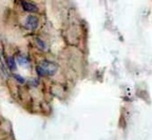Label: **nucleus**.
I'll return each mask as SVG.
<instances>
[{
	"instance_id": "39448f33",
	"label": "nucleus",
	"mask_w": 152,
	"mask_h": 140,
	"mask_svg": "<svg viewBox=\"0 0 152 140\" xmlns=\"http://www.w3.org/2000/svg\"><path fill=\"white\" fill-rule=\"evenodd\" d=\"M13 76H14V78H15V79H17V80H18V81H19V82H24V79H23V78H21V77H20L19 75H16V74H14V75H13Z\"/></svg>"
},
{
	"instance_id": "20e7f679",
	"label": "nucleus",
	"mask_w": 152,
	"mask_h": 140,
	"mask_svg": "<svg viewBox=\"0 0 152 140\" xmlns=\"http://www.w3.org/2000/svg\"><path fill=\"white\" fill-rule=\"evenodd\" d=\"M7 66L10 68V70H15L16 69V61H15V59L13 57H7Z\"/></svg>"
},
{
	"instance_id": "f257e3e1",
	"label": "nucleus",
	"mask_w": 152,
	"mask_h": 140,
	"mask_svg": "<svg viewBox=\"0 0 152 140\" xmlns=\"http://www.w3.org/2000/svg\"><path fill=\"white\" fill-rule=\"evenodd\" d=\"M39 76H52L57 71V65L50 61H44L40 65L36 68Z\"/></svg>"
},
{
	"instance_id": "7ed1b4c3",
	"label": "nucleus",
	"mask_w": 152,
	"mask_h": 140,
	"mask_svg": "<svg viewBox=\"0 0 152 140\" xmlns=\"http://www.w3.org/2000/svg\"><path fill=\"white\" fill-rule=\"evenodd\" d=\"M21 5L23 7L24 11H27V12H31V13H35L38 11V7L36 6L35 4L31 2H27V1H22L21 2Z\"/></svg>"
},
{
	"instance_id": "f03ea898",
	"label": "nucleus",
	"mask_w": 152,
	"mask_h": 140,
	"mask_svg": "<svg viewBox=\"0 0 152 140\" xmlns=\"http://www.w3.org/2000/svg\"><path fill=\"white\" fill-rule=\"evenodd\" d=\"M25 25L30 30H35L38 27V18L35 16H29L25 20Z\"/></svg>"
},
{
	"instance_id": "0eeeda50",
	"label": "nucleus",
	"mask_w": 152,
	"mask_h": 140,
	"mask_svg": "<svg viewBox=\"0 0 152 140\" xmlns=\"http://www.w3.org/2000/svg\"><path fill=\"white\" fill-rule=\"evenodd\" d=\"M37 42H38V44L41 46V48H44V44L42 43V41H41L40 39H37Z\"/></svg>"
},
{
	"instance_id": "423d86ee",
	"label": "nucleus",
	"mask_w": 152,
	"mask_h": 140,
	"mask_svg": "<svg viewBox=\"0 0 152 140\" xmlns=\"http://www.w3.org/2000/svg\"><path fill=\"white\" fill-rule=\"evenodd\" d=\"M19 62L21 63V64H23V63H27L28 60L25 58H22V57H20V58H19Z\"/></svg>"
}]
</instances>
